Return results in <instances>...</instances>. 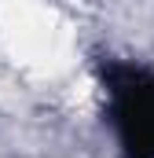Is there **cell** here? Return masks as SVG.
<instances>
[{"mask_svg":"<svg viewBox=\"0 0 154 158\" xmlns=\"http://www.w3.org/2000/svg\"><path fill=\"white\" fill-rule=\"evenodd\" d=\"M99 74L107 85L121 158H154V70L110 59L99 66Z\"/></svg>","mask_w":154,"mask_h":158,"instance_id":"1","label":"cell"}]
</instances>
